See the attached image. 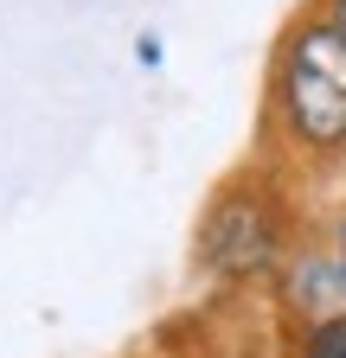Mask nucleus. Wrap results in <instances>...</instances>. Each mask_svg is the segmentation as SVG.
Here are the masks:
<instances>
[{"mask_svg":"<svg viewBox=\"0 0 346 358\" xmlns=\"http://www.w3.org/2000/svg\"><path fill=\"white\" fill-rule=\"evenodd\" d=\"M289 122L295 134L333 148L346 141V32L340 26H308L289 58Z\"/></svg>","mask_w":346,"mask_h":358,"instance_id":"nucleus-1","label":"nucleus"},{"mask_svg":"<svg viewBox=\"0 0 346 358\" xmlns=\"http://www.w3.org/2000/svg\"><path fill=\"white\" fill-rule=\"evenodd\" d=\"M199 256L219 268V275H256L276 256V205L263 192H231L212 205L205 231H199Z\"/></svg>","mask_w":346,"mask_h":358,"instance_id":"nucleus-2","label":"nucleus"},{"mask_svg":"<svg viewBox=\"0 0 346 358\" xmlns=\"http://www.w3.org/2000/svg\"><path fill=\"white\" fill-rule=\"evenodd\" d=\"M308 358H346V313H340V320H327V327L308 339Z\"/></svg>","mask_w":346,"mask_h":358,"instance_id":"nucleus-3","label":"nucleus"},{"mask_svg":"<svg viewBox=\"0 0 346 358\" xmlns=\"http://www.w3.org/2000/svg\"><path fill=\"white\" fill-rule=\"evenodd\" d=\"M333 26H340V32H346V0H340V20H333Z\"/></svg>","mask_w":346,"mask_h":358,"instance_id":"nucleus-4","label":"nucleus"}]
</instances>
